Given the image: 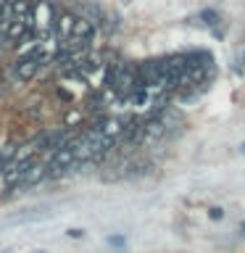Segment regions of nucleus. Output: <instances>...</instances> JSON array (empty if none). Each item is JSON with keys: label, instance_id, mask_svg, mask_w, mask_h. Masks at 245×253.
I'll return each mask as SVG.
<instances>
[{"label": "nucleus", "instance_id": "nucleus-1", "mask_svg": "<svg viewBox=\"0 0 245 253\" xmlns=\"http://www.w3.org/2000/svg\"><path fill=\"white\" fill-rule=\"evenodd\" d=\"M134 87H140V84H137V66H129V63H119L111 90H114L116 95H122V98H126V95H129Z\"/></svg>", "mask_w": 245, "mask_h": 253}, {"label": "nucleus", "instance_id": "nucleus-2", "mask_svg": "<svg viewBox=\"0 0 245 253\" xmlns=\"http://www.w3.org/2000/svg\"><path fill=\"white\" fill-rule=\"evenodd\" d=\"M40 69H42V61L29 58V55H21V58L13 63V77L19 79V82H32V79L40 74Z\"/></svg>", "mask_w": 245, "mask_h": 253}, {"label": "nucleus", "instance_id": "nucleus-3", "mask_svg": "<svg viewBox=\"0 0 245 253\" xmlns=\"http://www.w3.org/2000/svg\"><path fill=\"white\" fill-rule=\"evenodd\" d=\"M27 32H29L27 19H11L5 24V29H3V40H5V42H19Z\"/></svg>", "mask_w": 245, "mask_h": 253}, {"label": "nucleus", "instance_id": "nucleus-4", "mask_svg": "<svg viewBox=\"0 0 245 253\" xmlns=\"http://www.w3.org/2000/svg\"><path fill=\"white\" fill-rule=\"evenodd\" d=\"M74 19H77V16H71L69 11L58 13V16H55V21H53V32L61 40H69L71 37V27H74Z\"/></svg>", "mask_w": 245, "mask_h": 253}, {"label": "nucleus", "instance_id": "nucleus-5", "mask_svg": "<svg viewBox=\"0 0 245 253\" xmlns=\"http://www.w3.org/2000/svg\"><path fill=\"white\" fill-rule=\"evenodd\" d=\"M5 3H8V8H11L13 19H27V24H29V13H32L35 0H5Z\"/></svg>", "mask_w": 245, "mask_h": 253}, {"label": "nucleus", "instance_id": "nucleus-6", "mask_svg": "<svg viewBox=\"0 0 245 253\" xmlns=\"http://www.w3.org/2000/svg\"><path fill=\"white\" fill-rule=\"evenodd\" d=\"M95 35V27L90 19H74V27H71V37L77 40H92Z\"/></svg>", "mask_w": 245, "mask_h": 253}, {"label": "nucleus", "instance_id": "nucleus-7", "mask_svg": "<svg viewBox=\"0 0 245 253\" xmlns=\"http://www.w3.org/2000/svg\"><path fill=\"white\" fill-rule=\"evenodd\" d=\"M203 19L208 21V24H216V21H219V16L213 13V11H205V13H203Z\"/></svg>", "mask_w": 245, "mask_h": 253}, {"label": "nucleus", "instance_id": "nucleus-8", "mask_svg": "<svg viewBox=\"0 0 245 253\" xmlns=\"http://www.w3.org/2000/svg\"><path fill=\"white\" fill-rule=\"evenodd\" d=\"M211 216L213 219H221V209H211Z\"/></svg>", "mask_w": 245, "mask_h": 253}, {"label": "nucleus", "instance_id": "nucleus-9", "mask_svg": "<svg viewBox=\"0 0 245 253\" xmlns=\"http://www.w3.org/2000/svg\"><path fill=\"white\" fill-rule=\"evenodd\" d=\"M240 150H243V153H245V142H243V148H240Z\"/></svg>", "mask_w": 245, "mask_h": 253}, {"label": "nucleus", "instance_id": "nucleus-10", "mask_svg": "<svg viewBox=\"0 0 245 253\" xmlns=\"http://www.w3.org/2000/svg\"><path fill=\"white\" fill-rule=\"evenodd\" d=\"M243 227H245V224H243Z\"/></svg>", "mask_w": 245, "mask_h": 253}]
</instances>
